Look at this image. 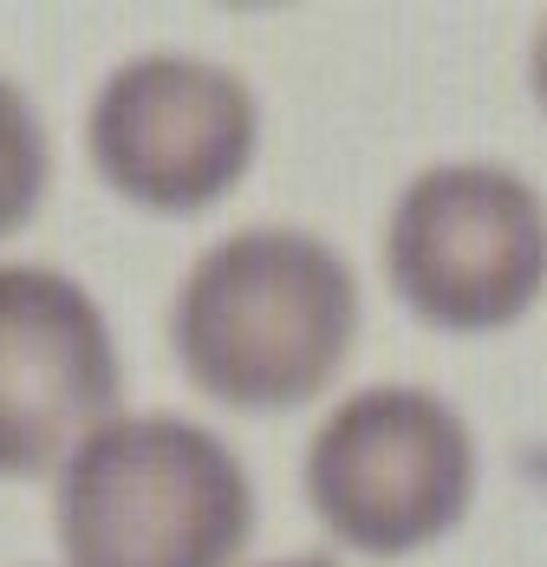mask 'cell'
<instances>
[{"label": "cell", "instance_id": "6da1fadb", "mask_svg": "<svg viewBox=\"0 0 547 567\" xmlns=\"http://www.w3.org/2000/svg\"><path fill=\"white\" fill-rule=\"evenodd\" d=\"M196 392L235 411H287L332 385L359 333V281L307 228H241L196 255L169 313Z\"/></svg>", "mask_w": 547, "mask_h": 567}, {"label": "cell", "instance_id": "7a4b0ae2", "mask_svg": "<svg viewBox=\"0 0 547 567\" xmlns=\"http://www.w3.org/2000/svg\"><path fill=\"white\" fill-rule=\"evenodd\" d=\"M65 567H228L255 528V483L209 424L105 417L53 489Z\"/></svg>", "mask_w": 547, "mask_h": 567}, {"label": "cell", "instance_id": "3957f363", "mask_svg": "<svg viewBox=\"0 0 547 567\" xmlns=\"http://www.w3.org/2000/svg\"><path fill=\"white\" fill-rule=\"evenodd\" d=\"M476 496V437L424 385H372L332 404L307 444V503L359 555H411Z\"/></svg>", "mask_w": 547, "mask_h": 567}, {"label": "cell", "instance_id": "277c9868", "mask_svg": "<svg viewBox=\"0 0 547 567\" xmlns=\"http://www.w3.org/2000/svg\"><path fill=\"white\" fill-rule=\"evenodd\" d=\"M384 275L424 327H515L547 293V203L502 164H437L384 223Z\"/></svg>", "mask_w": 547, "mask_h": 567}, {"label": "cell", "instance_id": "5b68a950", "mask_svg": "<svg viewBox=\"0 0 547 567\" xmlns=\"http://www.w3.org/2000/svg\"><path fill=\"white\" fill-rule=\"evenodd\" d=\"M85 144L99 176L137 209L196 216L248 176L261 144V105L228 65L144 53L99 85Z\"/></svg>", "mask_w": 547, "mask_h": 567}, {"label": "cell", "instance_id": "8992f818", "mask_svg": "<svg viewBox=\"0 0 547 567\" xmlns=\"http://www.w3.org/2000/svg\"><path fill=\"white\" fill-rule=\"evenodd\" d=\"M117 404V346L99 300L40 261L0 268V476H40Z\"/></svg>", "mask_w": 547, "mask_h": 567}, {"label": "cell", "instance_id": "52a82bcc", "mask_svg": "<svg viewBox=\"0 0 547 567\" xmlns=\"http://www.w3.org/2000/svg\"><path fill=\"white\" fill-rule=\"evenodd\" d=\"M47 183H53V137L33 112V99L13 79H0V235L33 223Z\"/></svg>", "mask_w": 547, "mask_h": 567}, {"label": "cell", "instance_id": "ba28073f", "mask_svg": "<svg viewBox=\"0 0 547 567\" xmlns=\"http://www.w3.org/2000/svg\"><path fill=\"white\" fill-rule=\"evenodd\" d=\"M535 99H541V112H547V20H541V33H535Z\"/></svg>", "mask_w": 547, "mask_h": 567}, {"label": "cell", "instance_id": "9c48e42d", "mask_svg": "<svg viewBox=\"0 0 547 567\" xmlns=\"http://www.w3.org/2000/svg\"><path fill=\"white\" fill-rule=\"evenodd\" d=\"M274 567H332V561H274Z\"/></svg>", "mask_w": 547, "mask_h": 567}]
</instances>
